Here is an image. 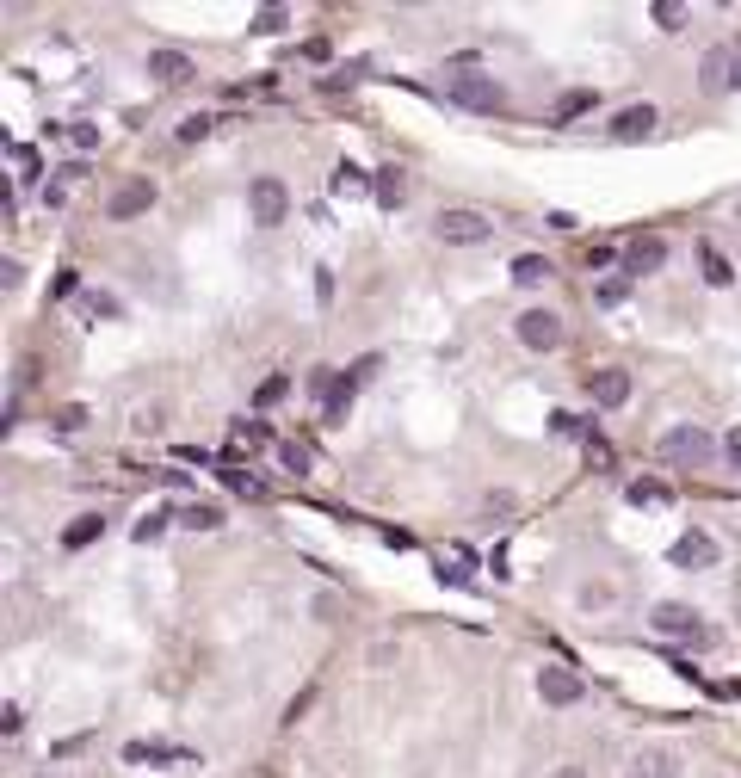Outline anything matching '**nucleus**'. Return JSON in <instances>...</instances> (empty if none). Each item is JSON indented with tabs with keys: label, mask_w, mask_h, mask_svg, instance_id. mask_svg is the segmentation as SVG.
<instances>
[{
	"label": "nucleus",
	"mask_w": 741,
	"mask_h": 778,
	"mask_svg": "<svg viewBox=\"0 0 741 778\" xmlns=\"http://www.w3.org/2000/svg\"><path fill=\"white\" fill-rule=\"evenodd\" d=\"M445 93L464 105V112H501V105H507V87L494 81V75H482V68H470V62H457V68H451Z\"/></svg>",
	"instance_id": "f257e3e1"
},
{
	"label": "nucleus",
	"mask_w": 741,
	"mask_h": 778,
	"mask_svg": "<svg viewBox=\"0 0 741 778\" xmlns=\"http://www.w3.org/2000/svg\"><path fill=\"white\" fill-rule=\"evenodd\" d=\"M439 241L445 247H482L488 235H494V223L482 217V210H470V204H451V210H439Z\"/></svg>",
	"instance_id": "f03ea898"
},
{
	"label": "nucleus",
	"mask_w": 741,
	"mask_h": 778,
	"mask_svg": "<svg viewBox=\"0 0 741 778\" xmlns=\"http://www.w3.org/2000/svg\"><path fill=\"white\" fill-rule=\"evenodd\" d=\"M649 624L661 630V636H674V643H692V649H704L711 643V630L698 624V612L692 606H680V599H661V606L649 612Z\"/></svg>",
	"instance_id": "7ed1b4c3"
},
{
	"label": "nucleus",
	"mask_w": 741,
	"mask_h": 778,
	"mask_svg": "<svg viewBox=\"0 0 741 778\" xmlns=\"http://www.w3.org/2000/svg\"><path fill=\"white\" fill-rule=\"evenodd\" d=\"M247 210H254V223H260V229H278V223L291 217V192H285V180L260 173V180L247 186Z\"/></svg>",
	"instance_id": "20e7f679"
},
{
	"label": "nucleus",
	"mask_w": 741,
	"mask_h": 778,
	"mask_svg": "<svg viewBox=\"0 0 741 778\" xmlns=\"http://www.w3.org/2000/svg\"><path fill=\"white\" fill-rule=\"evenodd\" d=\"M661 457H667V464H711V457H717V439L711 433H704V427H674V433H661Z\"/></svg>",
	"instance_id": "39448f33"
},
{
	"label": "nucleus",
	"mask_w": 741,
	"mask_h": 778,
	"mask_svg": "<svg viewBox=\"0 0 741 778\" xmlns=\"http://www.w3.org/2000/svg\"><path fill=\"white\" fill-rule=\"evenodd\" d=\"M538 698L556 704V711H569V704L587 698V680L575 674V667H556V661H550V667H538Z\"/></svg>",
	"instance_id": "423d86ee"
},
{
	"label": "nucleus",
	"mask_w": 741,
	"mask_h": 778,
	"mask_svg": "<svg viewBox=\"0 0 741 778\" xmlns=\"http://www.w3.org/2000/svg\"><path fill=\"white\" fill-rule=\"evenodd\" d=\"M513 334H519V346H532V352H556V346H562V315L525 309L519 322H513Z\"/></svg>",
	"instance_id": "0eeeda50"
},
{
	"label": "nucleus",
	"mask_w": 741,
	"mask_h": 778,
	"mask_svg": "<svg viewBox=\"0 0 741 778\" xmlns=\"http://www.w3.org/2000/svg\"><path fill=\"white\" fill-rule=\"evenodd\" d=\"M124 760L130 766H198V754L180 748V741H130Z\"/></svg>",
	"instance_id": "6e6552de"
},
{
	"label": "nucleus",
	"mask_w": 741,
	"mask_h": 778,
	"mask_svg": "<svg viewBox=\"0 0 741 778\" xmlns=\"http://www.w3.org/2000/svg\"><path fill=\"white\" fill-rule=\"evenodd\" d=\"M149 204H155V180H124L112 198H105V217H112V223H130V217H143Z\"/></svg>",
	"instance_id": "1a4fd4ad"
},
{
	"label": "nucleus",
	"mask_w": 741,
	"mask_h": 778,
	"mask_svg": "<svg viewBox=\"0 0 741 778\" xmlns=\"http://www.w3.org/2000/svg\"><path fill=\"white\" fill-rule=\"evenodd\" d=\"M667 562H674V569H717V538L711 532H686V538H674Z\"/></svg>",
	"instance_id": "9d476101"
},
{
	"label": "nucleus",
	"mask_w": 741,
	"mask_h": 778,
	"mask_svg": "<svg viewBox=\"0 0 741 778\" xmlns=\"http://www.w3.org/2000/svg\"><path fill=\"white\" fill-rule=\"evenodd\" d=\"M704 93H729L735 81H741V56L729 50V44H717V50H704Z\"/></svg>",
	"instance_id": "9b49d317"
},
{
	"label": "nucleus",
	"mask_w": 741,
	"mask_h": 778,
	"mask_svg": "<svg viewBox=\"0 0 741 778\" xmlns=\"http://www.w3.org/2000/svg\"><path fill=\"white\" fill-rule=\"evenodd\" d=\"M587 396H593V408H624L630 402V371H618V365L593 371L587 377Z\"/></svg>",
	"instance_id": "f8f14e48"
},
{
	"label": "nucleus",
	"mask_w": 741,
	"mask_h": 778,
	"mask_svg": "<svg viewBox=\"0 0 741 778\" xmlns=\"http://www.w3.org/2000/svg\"><path fill=\"white\" fill-rule=\"evenodd\" d=\"M661 266H667V241H661V235H637V241L624 247V272H630V278L661 272Z\"/></svg>",
	"instance_id": "ddd939ff"
},
{
	"label": "nucleus",
	"mask_w": 741,
	"mask_h": 778,
	"mask_svg": "<svg viewBox=\"0 0 741 778\" xmlns=\"http://www.w3.org/2000/svg\"><path fill=\"white\" fill-rule=\"evenodd\" d=\"M655 105H624V112L612 118V143H643V136L655 130Z\"/></svg>",
	"instance_id": "4468645a"
},
{
	"label": "nucleus",
	"mask_w": 741,
	"mask_h": 778,
	"mask_svg": "<svg viewBox=\"0 0 741 778\" xmlns=\"http://www.w3.org/2000/svg\"><path fill=\"white\" fill-rule=\"evenodd\" d=\"M149 75L161 81V87H180V81H192L198 68H192V56L186 50H149Z\"/></svg>",
	"instance_id": "2eb2a0df"
},
{
	"label": "nucleus",
	"mask_w": 741,
	"mask_h": 778,
	"mask_svg": "<svg viewBox=\"0 0 741 778\" xmlns=\"http://www.w3.org/2000/svg\"><path fill=\"white\" fill-rule=\"evenodd\" d=\"M630 778H680V760L667 748H643L637 760H630Z\"/></svg>",
	"instance_id": "dca6fc26"
},
{
	"label": "nucleus",
	"mask_w": 741,
	"mask_h": 778,
	"mask_svg": "<svg viewBox=\"0 0 741 778\" xmlns=\"http://www.w3.org/2000/svg\"><path fill=\"white\" fill-rule=\"evenodd\" d=\"M371 192H377V204H383V210H402V198H408V180H402V167H383L377 180H371Z\"/></svg>",
	"instance_id": "f3484780"
},
{
	"label": "nucleus",
	"mask_w": 741,
	"mask_h": 778,
	"mask_svg": "<svg viewBox=\"0 0 741 778\" xmlns=\"http://www.w3.org/2000/svg\"><path fill=\"white\" fill-rule=\"evenodd\" d=\"M624 494H630V507H667V501H674V488H667V482H655V476H637Z\"/></svg>",
	"instance_id": "a211bd4d"
},
{
	"label": "nucleus",
	"mask_w": 741,
	"mask_h": 778,
	"mask_svg": "<svg viewBox=\"0 0 741 778\" xmlns=\"http://www.w3.org/2000/svg\"><path fill=\"white\" fill-rule=\"evenodd\" d=\"M93 538H105V519H99V513H81V519L62 532V544H68V550H87Z\"/></svg>",
	"instance_id": "6ab92c4d"
},
{
	"label": "nucleus",
	"mask_w": 741,
	"mask_h": 778,
	"mask_svg": "<svg viewBox=\"0 0 741 778\" xmlns=\"http://www.w3.org/2000/svg\"><path fill=\"white\" fill-rule=\"evenodd\" d=\"M173 519H180V525H192V532H217V525H223V507H210V501H192V507H180Z\"/></svg>",
	"instance_id": "aec40b11"
},
{
	"label": "nucleus",
	"mask_w": 741,
	"mask_h": 778,
	"mask_svg": "<svg viewBox=\"0 0 741 778\" xmlns=\"http://www.w3.org/2000/svg\"><path fill=\"white\" fill-rule=\"evenodd\" d=\"M698 260H704V278H711V285H735V266L717 254V241H698Z\"/></svg>",
	"instance_id": "412c9836"
},
{
	"label": "nucleus",
	"mask_w": 741,
	"mask_h": 778,
	"mask_svg": "<svg viewBox=\"0 0 741 778\" xmlns=\"http://www.w3.org/2000/svg\"><path fill=\"white\" fill-rule=\"evenodd\" d=\"M550 272H556V266H550L544 254H519V260H513V285H544Z\"/></svg>",
	"instance_id": "4be33fe9"
},
{
	"label": "nucleus",
	"mask_w": 741,
	"mask_h": 778,
	"mask_svg": "<svg viewBox=\"0 0 741 778\" xmlns=\"http://www.w3.org/2000/svg\"><path fill=\"white\" fill-rule=\"evenodd\" d=\"M630 285H637V278H630V272H612V278H606V285H599V291H593V303H599V309H618V303L630 297Z\"/></svg>",
	"instance_id": "5701e85b"
},
{
	"label": "nucleus",
	"mask_w": 741,
	"mask_h": 778,
	"mask_svg": "<svg viewBox=\"0 0 741 778\" xmlns=\"http://www.w3.org/2000/svg\"><path fill=\"white\" fill-rule=\"evenodd\" d=\"M581 112H593V93H587V87H575V93H562L550 118H556V124H569V118H581Z\"/></svg>",
	"instance_id": "b1692460"
},
{
	"label": "nucleus",
	"mask_w": 741,
	"mask_h": 778,
	"mask_svg": "<svg viewBox=\"0 0 741 778\" xmlns=\"http://www.w3.org/2000/svg\"><path fill=\"white\" fill-rule=\"evenodd\" d=\"M371 180H377V173H365V167H352V161H340V167H334V180H328V186H334V192H365V186H371Z\"/></svg>",
	"instance_id": "393cba45"
},
{
	"label": "nucleus",
	"mask_w": 741,
	"mask_h": 778,
	"mask_svg": "<svg viewBox=\"0 0 741 778\" xmlns=\"http://www.w3.org/2000/svg\"><path fill=\"white\" fill-rule=\"evenodd\" d=\"M285 396H291V377H285V371H272V377H266V383L254 389V402H260V408H272V402H285Z\"/></svg>",
	"instance_id": "a878e982"
},
{
	"label": "nucleus",
	"mask_w": 741,
	"mask_h": 778,
	"mask_svg": "<svg viewBox=\"0 0 741 778\" xmlns=\"http://www.w3.org/2000/svg\"><path fill=\"white\" fill-rule=\"evenodd\" d=\"M167 519H173V513H161V507H155V513H143V519H136V544H155V538L167 532Z\"/></svg>",
	"instance_id": "bb28decb"
},
{
	"label": "nucleus",
	"mask_w": 741,
	"mask_h": 778,
	"mask_svg": "<svg viewBox=\"0 0 741 778\" xmlns=\"http://www.w3.org/2000/svg\"><path fill=\"white\" fill-rule=\"evenodd\" d=\"M223 482H229L235 494H247V501H260V494H266V482H260V476H247V470H223Z\"/></svg>",
	"instance_id": "cd10ccee"
},
{
	"label": "nucleus",
	"mask_w": 741,
	"mask_h": 778,
	"mask_svg": "<svg viewBox=\"0 0 741 778\" xmlns=\"http://www.w3.org/2000/svg\"><path fill=\"white\" fill-rule=\"evenodd\" d=\"M655 25H661V31H680V25H686V7H674V0H655Z\"/></svg>",
	"instance_id": "c85d7f7f"
},
{
	"label": "nucleus",
	"mask_w": 741,
	"mask_h": 778,
	"mask_svg": "<svg viewBox=\"0 0 741 778\" xmlns=\"http://www.w3.org/2000/svg\"><path fill=\"white\" fill-rule=\"evenodd\" d=\"M204 136H210V118H204V112H192V118L180 124V143H204Z\"/></svg>",
	"instance_id": "c756f323"
},
{
	"label": "nucleus",
	"mask_w": 741,
	"mask_h": 778,
	"mask_svg": "<svg viewBox=\"0 0 741 778\" xmlns=\"http://www.w3.org/2000/svg\"><path fill=\"white\" fill-rule=\"evenodd\" d=\"M581 445H587V457H593V464H612V445H606V439H599L593 427L581 433Z\"/></svg>",
	"instance_id": "7c9ffc66"
},
{
	"label": "nucleus",
	"mask_w": 741,
	"mask_h": 778,
	"mask_svg": "<svg viewBox=\"0 0 741 778\" xmlns=\"http://www.w3.org/2000/svg\"><path fill=\"white\" fill-rule=\"evenodd\" d=\"M254 31H266V38H272V31H285V7H266V13H254Z\"/></svg>",
	"instance_id": "2f4dec72"
},
{
	"label": "nucleus",
	"mask_w": 741,
	"mask_h": 778,
	"mask_svg": "<svg viewBox=\"0 0 741 778\" xmlns=\"http://www.w3.org/2000/svg\"><path fill=\"white\" fill-rule=\"evenodd\" d=\"M235 433H241L247 445H266V439H272V427H266V420H241V427H235Z\"/></svg>",
	"instance_id": "473e14b6"
},
{
	"label": "nucleus",
	"mask_w": 741,
	"mask_h": 778,
	"mask_svg": "<svg viewBox=\"0 0 741 778\" xmlns=\"http://www.w3.org/2000/svg\"><path fill=\"white\" fill-rule=\"evenodd\" d=\"M278 457H285V470H297V476L309 470V451L303 445H278Z\"/></svg>",
	"instance_id": "72a5a7b5"
},
{
	"label": "nucleus",
	"mask_w": 741,
	"mask_h": 778,
	"mask_svg": "<svg viewBox=\"0 0 741 778\" xmlns=\"http://www.w3.org/2000/svg\"><path fill=\"white\" fill-rule=\"evenodd\" d=\"M56 427H62V433H81V427H87V408H62Z\"/></svg>",
	"instance_id": "f704fd0d"
},
{
	"label": "nucleus",
	"mask_w": 741,
	"mask_h": 778,
	"mask_svg": "<svg viewBox=\"0 0 741 778\" xmlns=\"http://www.w3.org/2000/svg\"><path fill=\"white\" fill-rule=\"evenodd\" d=\"M25 729V711H19V704H7V711H0V735H19Z\"/></svg>",
	"instance_id": "c9c22d12"
},
{
	"label": "nucleus",
	"mask_w": 741,
	"mask_h": 778,
	"mask_svg": "<svg viewBox=\"0 0 741 778\" xmlns=\"http://www.w3.org/2000/svg\"><path fill=\"white\" fill-rule=\"evenodd\" d=\"M550 433H562V439H569V433H587V427H581L575 414H550Z\"/></svg>",
	"instance_id": "e433bc0d"
},
{
	"label": "nucleus",
	"mask_w": 741,
	"mask_h": 778,
	"mask_svg": "<svg viewBox=\"0 0 741 778\" xmlns=\"http://www.w3.org/2000/svg\"><path fill=\"white\" fill-rule=\"evenodd\" d=\"M87 309H93V315H118V297H105V291H93V297H87Z\"/></svg>",
	"instance_id": "4c0bfd02"
},
{
	"label": "nucleus",
	"mask_w": 741,
	"mask_h": 778,
	"mask_svg": "<svg viewBox=\"0 0 741 778\" xmlns=\"http://www.w3.org/2000/svg\"><path fill=\"white\" fill-rule=\"evenodd\" d=\"M75 291H81V278H75V272H62L56 285H50V297H75Z\"/></svg>",
	"instance_id": "58836bf2"
},
{
	"label": "nucleus",
	"mask_w": 741,
	"mask_h": 778,
	"mask_svg": "<svg viewBox=\"0 0 741 778\" xmlns=\"http://www.w3.org/2000/svg\"><path fill=\"white\" fill-rule=\"evenodd\" d=\"M19 278H25V266H19V260H0V285H7V291H13V285H19Z\"/></svg>",
	"instance_id": "ea45409f"
},
{
	"label": "nucleus",
	"mask_w": 741,
	"mask_h": 778,
	"mask_svg": "<svg viewBox=\"0 0 741 778\" xmlns=\"http://www.w3.org/2000/svg\"><path fill=\"white\" fill-rule=\"evenodd\" d=\"M723 451H729V464H735V470H741V427H735V433H729V439H723Z\"/></svg>",
	"instance_id": "a19ab883"
},
{
	"label": "nucleus",
	"mask_w": 741,
	"mask_h": 778,
	"mask_svg": "<svg viewBox=\"0 0 741 778\" xmlns=\"http://www.w3.org/2000/svg\"><path fill=\"white\" fill-rule=\"evenodd\" d=\"M556 778H587V772H581V766H562V772H556Z\"/></svg>",
	"instance_id": "79ce46f5"
}]
</instances>
